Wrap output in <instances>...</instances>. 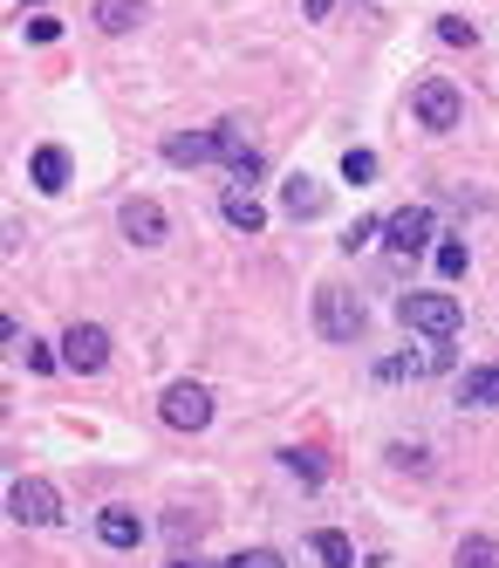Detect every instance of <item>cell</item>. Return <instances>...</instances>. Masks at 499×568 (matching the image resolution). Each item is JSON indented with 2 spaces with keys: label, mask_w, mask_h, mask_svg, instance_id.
<instances>
[{
  "label": "cell",
  "mask_w": 499,
  "mask_h": 568,
  "mask_svg": "<svg viewBox=\"0 0 499 568\" xmlns=\"http://www.w3.org/2000/svg\"><path fill=\"white\" fill-rule=\"evenodd\" d=\"M55 34H62V21H49V14L28 21V42H55Z\"/></svg>",
  "instance_id": "obj_25"
},
{
  "label": "cell",
  "mask_w": 499,
  "mask_h": 568,
  "mask_svg": "<svg viewBox=\"0 0 499 568\" xmlns=\"http://www.w3.org/2000/svg\"><path fill=\"white\" fill-rule=\"evenodd\" d=\"M157 412H164L172 432H205V425H213V390H205V384H172Z\"/></svg>",
  "instance_id": "obj_6"
},
{
  "label": "cell",
  "mask_w": 499,
  "mask_h": 568,
  "mask_svg": "<svg viewBox=\"0 0 499 568\" xmlns=\"http://www.w3.org/2000/svg\"><path fill=\"white\" fill-rule=\"evenodd\" d=\"M21 8H41V0H21Z\"/></svg>",
  "instance_id": "obj_28"
},
{
  "label": "cell",
  "mask_w": 499,
  "mask_h": 568,
  "mask_svg": "<svg viewBox=\"0 0 499 568\" xmlns=\"http://www.w3.org/2000/svg\"><path fill=\"white\" fill-rule=\"evenodd\" d=\"M28 179H34L41 192H62V185H69V151H62V144H41V151L28 158Z\"/></svg>",
  "instance_id": "obj_9"
},
{
  "label": "cell",
  "mask_w": 499,
  "mask_h": 568,
  "mask_svg": "<svg viewBox=\"0 0 499 568\" xmlns=\"http://www.w3.org/2000/svg\"><path fill=\"white\" fill-rule=\"evenodd\" d=\"M343 179L369 185V179H377V151H343Z\"/></svg>",
  "instance_id": "obj_18"
},
{
  "label": "cell",
  "mask_w": 499,
  "mask_h": 568,
  "mask_svg": "<svg viewBox=\"0 0 499 568\" xmlns=\"http://www.w3.org/2000/svg\"><path fill=\"white\" fill-rule=\"evenodd\" d=\"M116 226H123V240H138V247H157V240L172 233V220H164V206H157V199H123Z\"/></svg>",
  "instance_id": "obj_8"
},
{
  "label": "cell",
  "mask_w": 499,
  "mask_h": 568,
  "mask_svg": "<svg viewBox=\"0 0 499 568\" xmlns=\"http://www.w3.org/2000/svg\"><path fill=\"white\" fill-rule=\"evenodd\" d=\"M431 254H438V274H445V281H459V274H466V247H459V240H438Z\"/></svg>",
  "instance_id": "obj_19"
},
{
  "label": "cell",
  "mask_w": 499,
  "mask_h": 568,
  "mask_svg": "<svg viewBox=\"0 0 499 568\" xmlns=\"http://www.w3.org/2000/svg\"><path fill=\"white\" fill-rule=\"evenodd\" d=\"M410 110H418V124H425V131H459V116H466L459 90H451L445 75H425L418 97H410Z\"/></svg>",
  "instance_id": "obj_4"
},
{
  "label": "cell",
  "mask_w": 499,
  "mask_h": 568,
  "mask_svg": "<svg viewBox=\"0 0 499 568\" xmlns=\"http://www.w3.org/2000/svg\"><path fill=\"white\" fill-rule=\"evenodd\" d=\"M281 459H287V473H295V479H308V486L322 479V459H315V453H302V445H295V453H281Z\"/></svg>",
  "instance_id": "obj_22"
},
{
  "label": "cell",
  "mask_w": 499,
  "mask_h": 568,
  "mask_svg": "<svg viewBox=\"0 0 499 568\" xmlns=\"http://www.w3.org/2000/svg\"><path fill=\"white\" fill-rule=\"evenodd\" d=\"M62 363L75 377H96L103 363H110V329H96V322H75V329L62 336Z\"/></svg>",
  "instance_id": "obj_7"
},
{
  "label": "cell",
  "mask_w": 499,
  "mask_h": 568,
  "mask_svg": "<svg viewBox=\"0 0 499 568\" xmlns=\"http://www.w3.org/2000/svg\"><path fill=\"white\" fill-rule=\"evenodd\" d=\"M226 568H287V561H281L274 548H246V555H233Z\"/></svg>",
  "instance_id": "obj_24"
},
{
  "label": "cell",
  "mask_w": 499,
  "mask_h": 568,
  "mask_svg": "<svg viewBox=\"0 0 499 568\" xmlns=\"http://www.w3.org/2000/svg\"><path fill=\"white\" fill-rule=\"evenodd\" d=\"M459 404L499 412V363H479V371H466V377H459Z\"/></svg>",
  "instance_id": "obj_12"
},
{
  "label": "cell",
  "mask_w": 499,
  "mask_h": 568,
  "mask_svg": "<svg viewBox=\"0 0 499 568\" xmlns=\"http://www.w3.org/2000/svg\"><path fill=\"white\" fill-rule=\"evenodd\" d=\"M172 568H198V561H192V555H179V561H172Z\"/></svg>",
  "instance_id": "obj_27"
},
{
  "label": "cell",
  "mask_w": 499,
  "mask_h": 568,
  "mask_svg": "<svg viewBox=\"0 0 499 568\" xmlns=\"http://www.w3.org/2000/svg\"><path fill=\"white\" fill-rule=\"evenodd\" d=\"M21 356H28V371H34V377H49V371H55V363H62V356H55L49 343H28Z\"/></svg>",
  "instance_id": "obj_23"
},
{
  "label": "cell",
  "mask_w": 499,
  "mask_h": 568,
  "mask_svg": "<svg viewBox=\"0 0 499 568\" xmlns=\"http://www.w3.org/2000/svg\"><path fill=\"white\" fill-rule=\"evenodd\" d=\"M226 220H233L240 233H261V226H267V213H261V199L246 192V185H233V192H226Z\"/></svg>",
  "instance_id": "obj_15"
},
{
  "label": "cell",
  "mask_w": 499,
  "mask_h": 568,
  "mask_svg": "<svg viewBox=\"0 0 499 568\" xmlns=\"http://www.w3.org/2000/svg\"><path fill=\"white\" fill-rule=\"evenodd\" d=\"M144 21V0H96V28L103 34H131Z\"/></svg>",
  "instance_id": "obj_14"
},
{
  "label": "cell",
  "mask_w": 499,
  "mask_h": 568,
  "mask_svg": "<svg viewBox=\"0 0 499 568\" xmlns=\"http://www.w3.org/2000/svg\"><path fill=\"white\" fill-rule=\"evenodd\" d=\"M328 8H336V0H308V21H328Z\"/></svg>",
  "instance_id": "obj_26"
},
{
  "label": "cell",
  "mask_w": 499,
  "mask_h": 568,
  "mask_svg": "<svg viewBox=\"0 0 499 568\" xmlns=\"http://www.w3.org/2000/svg\"><path fill=\"white\" fill-rule=\"evenodd\" d=\"M459 295H438V288H418V295H404L397 302V322L404 329H418V336H431V343H445V336H459Z\"/></svg>",
  "instance_id": "obj_1"
},
{
  "label": "cell",
  "mask_w": 499,
  "mask_h": 568,
  "mask_svg": "<svg viewBox=\"0 0 499 568\" xmlns=\"http://www.w3.org/2000/svg\"><path fill=\"white\" fill-rule=\"evenodd\" d=\"M438 42H451V49H472L479 34H472V21H459V14H445V21H438Z\"/></svg>",
  "instance_id": "obj_20"
},
{
  "label": "cell",
  "mask_w": 499,
  "mask_h": 568,
  "mask_svg": "<svg viewBox=\"0 0 499 568\" xmlns=\"http://www.w3.org/2000/svg\"><path fill=\"white\" fill-rule=\"evenodd\" d=\"M8 514L21 520V527H55L62 520V494L49 479H14L8 486Z\"/></svg>",
  "instance_id": "obj_3"
},
{
  "label": "cell",
  "mask_w": 499,
  "mask_h": 568,
  "mask_svg": "<svg viewBox=\"0 0 499 568\" xmlns=\"http://www.w3.org/2000/svg\"><path fill=\"white\" fill-rule=\"evenodd\" d=\"M459 568H499V541L492 535H466L459 541Z\"/></svg>",
  "instance_id": "obj_17"
},
{
  "label": "cell",
  "mask_w": 499,
  "mask_h": 568,
  "mask_svg": "<svg viewBox=\"0 0 499 568\" xmlns=\"http://www.w3.org/2000/svg\"><path fill=\"white\" fill-rule=\"evenodd\" d=\"M377 233H384V220H356V226L343 233V254H363V247H369Z\"/></svg>",
  "instance_id": "obj_21"
},
{
  "label": "cell",
  "mask_w": 499,
  "mask_h": 568,
  "mask_svg": "<svg viewBox=\"0 0 499 568\" xmlns=\"http://www.w3.org/2000/svg\"><path fill=\"white\" fill-rule=\"evenodd\" d=\"M315 329L328 343H356L369 329V308L349 295V288H315Z\"/></svg>",
  "instance_id": "obj_2"
},
{
  "label": "cell",
  "mask_w": 499,
  "mask_h": 568,
  "mask_svg": "<svg viewBox=\"0 0 499 568\" xmlns=\"http://www.w3.org/2000/svg\"><path fill=\"white\" fill-rule=\"evenodd\" d=\"M96 535H103L110 548H138V541H144V520H138L131 507H103V514H96Z\"/></svg>",
  "instance_id": "obj_10"
},
{
  "label": "cell",
  "mask_w": 499,
  "mask_h": 568,
  "mask_svg": "<svg viewBox=\"0 0 499 568\" xmlns=\"http://www.w3.org/2000/svg\"><path fill=\"white\" fill-rule=\"evenodd\" d=\"M281 206H287V213H295V220H315V213L328 206V192H322V185H315L308 172H295V179H287V185H281Z\"/></svg>",
  "instance_id": "obj_11"
},
{
  "label": "cell",
  "mask_w": 499,
  "mask_h": 568,
  "mask_svg": "<svg viewBox=\"0 0 499 568\" xmlns=\"http://www.w3.org/2000/svg\"><path fill=\"white\" fill-rule=\"evenodd\" d=\"M164 158H172V165H213V158H220V131L172 138V144H164Z\"/></svg>",
  "instance_id": "obj_13"
},
{
  "label": "cell",
  "mask_w": 499,
  "mask_h": 568,
  "mask_svg": "<svg viewBox=\"0 0 499 568\" xmlns=\"http://www.w3.org/2000/svg\"><path fill=\"white\" fill-rule=\"evenodd\" d=\"M315 555H322V568H356V548H349V535H336V527L315 535Z\"/></svg>",
  "instance_id": "obj_16"
},
{
  "label": "cell",
  "mask_w": 499,
  "mask_h": 568,
  "mask_svg": "<svg viewBox=\"0 0 499 568\" xmlns=\"http://www.w3.org/2000/svg\"><path fill=\"white\" fill-rule=\"evenodd\" d=\"M431 240H438L431 206H404V213H390V220H384V247H390V254H404V261H410V254H425Z\"/></svg>",
  "instance_id": "obj_5"
}]
</instances>
